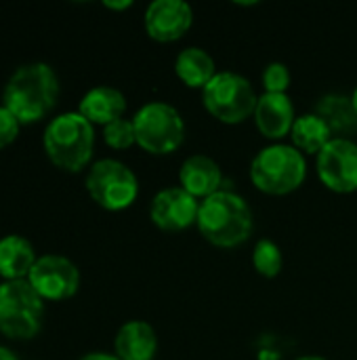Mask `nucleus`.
Wrapping results in <instances>:
<instances>
[{"mask_svg": "<svg viewBox=\"0 0 357 360\" xmlns=\"http://www.w3.org/2000/svg\"><path fill=\"white\" fill-rule=\"evenodd\" d=\"M316 114H320L330 127L332 135L351 139L357 131V114L351 105V97L345 95H326L320 99Z\"/></svg>", "mask_w": 357, "mask_h": 360, "instance_id": "20", "label": "nucleus"}, {"mask_svg": "<svg viewBox=\"0 0 357 360\" xmlns=\"http://www.w3.org/2000/svg\"><path fill=\"white\" fill-rule=\"evenodd\" d=\"M290 80H292L290 78V70L282 61L267 63V68L263 70V76H261L265 93H286L288 86H290Z\"/></svg>", "mask_w": 357, "mask_h": 360, "instance_id": "23", "label": "nucleus"}, {"mask_svg": "<svg viewBox=\"0 0 357 360\" xmlns=\"http://www.w3.org/2000/svg\"><path fill=\"white\" fill-rule=\"evenodd\" d=\"M158 352L156 329L145 321L124 323L114 340V354L120 360H154Z\"/></svg>", "mask_w": 357, "mask_h": 360, "instance_id": "16", "label": "nucleus"}, {"mask_svg": "<svg viewBox=\"0 0 357 360\" xmlns=\"http://www.w3.org/2000/svg\"><path fill=\"white\" fill-rule=\"evenodd\" d=\"M78 112L95 127V124H109L118 118H124L126 112V97L120 89L109 84L93 86L84 93L78 103Z\"/></svg>", "mask_w": 357, "mask_h": 360, "instance_id": "15", "label": "nucleus"}, {"mask_svg": "<svg viewBox=\"0 0 357 360\" xmlns=\"http://www.w3.org/2000/svg\"><path fill=\"white\" fill-rule=\"evenodd\" d=\"M36 251L32 243L19 234H6L0 238V276L2 281H27L34 264Z\"/></svg>", "mask_w": 357, "mask_h": 360, "instance_id": "17", "label": "nucleus"}, {"mask_svg": "<svg viewBox=\"0 0 357 360\" xmlns=\"http://www.w3.org/2000/svg\"><path fill=\"white\" fill-rule=\"evenodd\" d=\"M196 226L210 245L234 249L252 236L255 219L248 202L240 194L221 190L200 200Z\"/></svg>", "mask_w": 357, "mask_h": 360, "instance_id": "2", "label": "nucleus"}, {"mask_svg": "<svg viewBox=\"0 0 357 360\" xmlns=\"http://www.w3.org/2000/svg\"><path fill=\"white\" fill-rule=\"evenodd\" d=\"M223 184V171L217 160L204 154H194L183 160L179 169V186L189 192L194 198H208L217 192H221Z\"/></svg>", "mask_w": 357, "mask_h": 360, "instance_id": "14", "label": "nucleus"}, {"mask_svg": "<svg viewBox=\"0 0 357 360\" xmlns=\"http://www.w3.org/2000/svg\"><path fill=\"white\" fill-rule=\"evenodd\" d=\"M316 169L322 184L337 194L357 190V143L353 139L332 137L316 156Z\"/></svg>", "mask_w": 357, "mask_h": 360, "instance_id": "10", "label": "nucleus"}, {"mask_svg": "<svg viewBox=\"0 0 357 360\" xmlns=\"http://www.w3.org/2000/svg\"><path fill=\"white\" fill-rule=\"evenodd\" d=\"M59 91L61 86L57 72L48 63H25L19 65L6 80L2 105L11 110L21 124H34L50 114L59 99Z\"/></svg>", "mask_w": 357, "mask_h": 360, "instance_id": "1", "label": "nucleus"}, {"mask_svg": "<svg viewBox=\"0 0 357 360\" xmlns=\"http://www.w3.org/2000/svg\"><path fill=\"white\" fill-rule=\"evenodd\" d=\"M19 129H21V122L15 118V114L6 110L4 105H0V150L8 148L17 139Z\"/></svg>", "mask_w": 357, "mask_h": 360, "instance_id": "24", "label": "nucleus"}, {"mask_svg": "<svg viewBox=\"0 0 357 360\" xmlns=\"http://www.w3.org/2000/svg\"><path fill=\"white\" fill-rule=\"evenodd\" d=\"M297 360H326V359H322V356H301V359H297Z\"/></svg>", "mask_w": 357, "mask_h": 360, "instance_id": "29", "label": "nucleus"}, {"mask_svg": "<svg viewBox=\"0 0 357 360\" xmlns=\"http://www.w3.org/2000/svg\"><path fill=\"white\" fill-rule=\"evenodd\" d=\"M103 139L109 148L114 150H126L133 143H137L135 135V124L128 118H118L109 124L103 127Z\"/></svg>", "mask_w": 357, "mask_h": 360, "instance_id": "22", "label": "nucleus"}, {"mask_svg": "<svg viewBox=\"0 0 357 360\" xmlns=\"http://www.w3.org/2000/svg\"><path fill=\"white\" fill-rule=\"evenodd\" d=\"M290 137H292V146L299 152L318 156L328 146V141L332 139V131L320 114L311 112V114L297 116L292 131H290Z\"/></svg>", "mask_w": 357, "mask_h": 360, "instance_id": "19", "label": "nucleus"}, {"mask_svg": "<svg viewBox=\"0 0 357 360\" xmlns=\"http://www.w3.org/2000/svg\"><path fill=\"white\" fill-rule=\"evenodd\" d=\"M44 152L48 160L67 173H80L95 152V127L76 110L55 116L44 129Z\"/></svg>", "mask_w": 357, "mask_h": 360, "instance_id": "3", "label": "nucleus"}, {"mask_svg": "<svg viewBox=\"0 0 357 360\" xmlns=\"http://www.w3.org/2000/svg\"><path fill=\"white\" fill-rule=\"evenodd\" d=\"M105 8H112V11H124V8H130L133 2L130 0H120V2H114V0H105L103 2Z\"/></svg>", "mask_w": 357, "mask_h": 360, "instance_id": "25", "label": "nucleus"}, {"mask_svg": "<svg viewBox=\"0 0 357 360\" xmlns=\"http://www.w3.org/2000/svg\"><path fill=\"white\" fill-rule=\"evenodd\" d=\"M88 196L105 211H124L139 196V179L130 167L116 158H101L90 165L84 179Z\"/></svg>", "mask_w": 357, "mask_h": 360, "instance_id": "8", "label": "nucleus"}, {"mask_svg": "<svg viewBox=\"0 0 357 360\" xmlns=\"http://www.w3.org/2000/svg\"><path fill=\"white\" fill-rule=\"evenodd\" d=\"M257 93L248 78L236 72H217V76L202 89V103L210 116L225 124H240L255 116Z\"/></svg>", "mask_w": 357, "mask_h": 360, "instance_id": "7", "label": "nucleus"}, {"mask_svg": "<svg viewBox=\"0 0 357 360\" xmlns=\"http://www.w3.org/2000/svg\"><path fill=\"white\" fill-rule=\"evenodd\" d=\"M252 266L261 276L276 278L284 268V257H282L280 247L269 238L257 240L255 251H252Z\"/></svg>", "mask_w": 357, "mask_h": 360, "instance_id": "21", "label": "nucleus"}, {"mask_svg": "<svg viewBox=\"0 0 357 360\" xmlns=\"http://www.w3.org/2000/svg\"><path fill=\"white\" fill-rule=\"evenodd\" d=\"M137 146L145 152L164 156L181 148L185 139V122L179 110L166 101H147L133 116Z\"/></svg>", "mask_w": 357, "mask_h": 360, "instance_id": "6", "label": "nucleus"}, {"mask_svg": "<svg viewBox=\"0 0 357 360\" xmlns=\"http://www.w3.org/2000/svg\"><path fill=\"white\" fill-rule=\"evenodd\" d=\"M44 321V300L27 281L0 283V333L8 340H34Z\"/></svg>", "mask_w": 357, "mask_h": 360, "instance_id": "5", "label": "nucleus"}, {"mask_svg": "<svg viewBox=\"0 0 357 360\" xmlns=\"http://www.w3.org/2000/svg\"><path fill=\"white\" fill-rule=\"evenodd\" d=\"M0 360H19L13 350H8L6 346H0Z\"/></svg>", "mask_w": 357, "mask_h": 360, "instance_id": "27", "label": "nucleus"}, {"mask_svg": "<svg viewBox=\"0 0 357 360\" xmlns=\"http://www.w3.org/2000/svg\"><path fill=\"white\" fill-rule=\"evenodd\" d=\"M295 120V105L288 93H263L259 97L255 110V124L263 137L278 141L290 135Z\"/></svg>", "mask_w": 357, "mask_h": 360, "instance_id": "13", "label": "nucleus"}, {"mask_svg": "<svg viewBox=\"0 0 357 360\" xmlns=\"http://www.w3.org/2000/svg\"><path fill=\"white\" fill-rule=\"evenodd\" d=\"M351 105H353V110H356L357 114V86L356 91H353V95H351Z\"/></svg>", "mask_w": 357, "mask_h": 360, "instance_id": "28", "label": "nucleus"}, {"mask_svg": "<svg viewBox=\"0 0 357 360\" xmlns=\"http://www.w3.org/2000/svg\"><path fill=\"white\" fill-rule=\"evenodd\" d=\"M305 177V154L288 143H271L250 162V181L257 190L271 196H284L299 190Z\"/></svg>", "mask_w": 357, "mask_h": 360, "instance_id": "4", "label": "nucleus"}, {"mask_svg": "<svg viewBox=\"0 0 357 360\" xmlns=\"http://www.w3.org/2000/svg\"><path fill=\"white\" fill-rule=\"evenodd\" d=\"M145 32L156 42H175L194 23V8L183 0H154L145 8Z\"/></svg>", "mask_w": 357, "mask_h": 360, "instance_id": "12", "label": "nucleus"}, {"mask_svg": "<svg viewBox=\"0 0 357 360\" xmlns=\"http://www.w3.org/2000/svg\"><path fill=\"white\" fill-rule=\"evenodd\" d=\"M78 360H120L116 354H109V352H90V354H84L82 359Z\"/></svg>", "mask_w": 357, "mask_h": 360, "instance_id": "26", "label": "nucleus"}, {"mask_svg": "<svg viewBox=\"0 0 357 360\" xmlns=\"http://www.w3.org/2000/svg\"><path fill=\"white\" fill-rule=\"evenodd\" d=\"M200 200L181 186L160 190L149 205V219L164 232H181L196 226Z\"/></svg>", "mask_w": 357, "mask_h": 360, "instance_id": "11", "label": "nucleus"}, {"mask_svg": "<svg viewBox=\"0 0 357 360\" xmlns=\"http://www.w3.org/2000/svg\"><path fill=\"white\" fill-rule=\"evenodd\" d=\"M27 283L44 302H63L78 293L80 270L72 259L57 253H46L36 259Z\"/></svg>", "mask_w": 357, "mask_h": 360, "instance_id": "9", "label": "nucleus"}, {"mask_svg": "<svg viewBox=\"0 0 357 360\" xmlns=\"http://www.w3.org/2000/svg\"><path fill=\"white\" fill-rule=\"evenodd\" d=\"M175 72L185 86L204 89L217 76V65L208 51L200 46H187L177 55Z\"/></svg>", "mask_w": 357, "mask_h": 360, "instance_id": "18", "label": "nucleus"}]
</instances>
